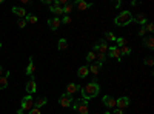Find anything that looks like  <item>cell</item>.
Instances as JSON below:
<instances>
[{"mask_svg": "<svg viewBox=\"0 0 154 114\" xmlns=\"http://www.w3.org/2000/svg\"><path fill=\"white\" fill-rule=\"evenodd\" d=\"M88 74H89V69H88V66H80L79 69H77V75H79L80 79L86 77Z\"/></svg>", "mask_w": 154, "mask_h": 114, "instance_id": "cell-19", "label": "cell"}, {"mask_svg": "<svg viewBox=\"0 0 154 114\" xmlns=\"http://www.w3.org/2000/svg\"><path fill=\"white\" fill-rule=\"evenodd\" d=\"M17 25H19V28H25V26H26V20H25V19H19L17 20Z\"/></svg>", "mask_w": 154, "mask_h": 114, "instance_id": "cell-30", "label": "cell"}, {"mask_svg": "<svg viewBox=\"0 0 154 114\" xmlns=\"http://www.w3.org/2000/svg\"><path fill=\"white\" fill-rule=\"evenodd\" d=\"M8 83H9V79H6L5 75H0V90H6Z\"/></svg>", "mask_w": 154, "mask_h": 114, "instance_id": "cell-24", "label": "cell"}, {"mask_svg": "<svg viewBox=\"0 0 154 114\" xmlns=\"http://www.w3.org/2000/svg\"><path fill=\"white\" fill-rule=\"evenodd\" d=\"M48 102V99L46 97H38V99H34V108H38L40 109L43 105H46Z\"/></svg>", "mask_w": 154, "mask_h": 114, "instance_id": "cell-17", "label": "cell"}, {"mask_svg": "<svg viewBox=\"0 0 154 114\" xmlns=\"http://www.w3.org/2000/svg\"><path fill=\"white\" fill-rule=\"evenodd\" d=\"M99 93H100V85H99L96 80L89 82V83H86L85 86H82V88H80L82 99H85V100L94 99L96 96H99Z\"/></svg>", "mask_w": 154, "mask_h": 114, "instance_id": "cell-1", "label": "cell"}, {"mask_svg": "<svg viewBox=\"0 0 154 114\" xmlns=\"http://www.w3.org/2000/svg\"><path fill=\"white\" fill-rule=\"evenodd\" d=\"M114 114H125V112H123V109H120V108H114Z\"/></svg>", "mask_w": 154, "mask_h": 114, "instance_id": "cell-36", "label": "cell"}, {"mask_svg": "<svg viewBox=\"0 0 154 114\" xmlns=\"http://www.w3.org/2000/svg\"><path fill=\"white\" fill-rule=\"evenodd\" d=\"M108 56L112 59H120V49L117 46H108Z\"/></svg>", "mask_w": 154, "mask_h": 114, "instance_id": "cell-11", "label": "cell"}, {"mask_svg": "<svg viewBox=\"0 0 154 114\" xmlns=\"http://www.w3.org/2000/svg\"><path fill=\"white\" fill-rule=\"evenodd\" d=\"M102 102H103V105L109 109H114L116 108V99L111 97V96H103V99H102Z\"/></svg>", "mask_w": 154, "mask_h": 114, "instance_id": "cell-8", "label": "cell"}, {"mask_svg": "<svg viewBox=\"0 0 154 114\" xmlns=\"http://www.w3.org/2000/svg\"><path fill=\"white\" fill-rule=\"evenodd\" d=\"M72 102H74L72 96H66V94H62V97L59 99V105H60V106H63V108L71 106V105H72Z\"/></svg>", "mask_w": 154, "mask_h": 114, "instance_id": "cell-5", "label": "cell"}, {"mask_svg": "<svg viewBox=\"0 0 154 114\" xmlns=\"http://www.w3.org/2000/svg\"><path fill=\"white\" fill-rule=\"evenodd\" d=\"M145 29H146L148 32H152V31H154V23L148 22V23H146V26H145Z\"/></svg>", "mask_w": 154, "mask_h": 114, "instance_id": "cell-32", "label": "cell"}, {"mask_svg": "<svg viewBox=\"0 0 154 114\" xmlns=\"http://www.w3.org/2000/svg\"><path fill=\"white\" fill-rule=\"evenodd\" d=\"M34 108V97L32 96H29V94H26L23 99H22V111L25 112V111H31Z\"/></svg>", "mask_w": 154, "mask_h": 114, "instance_id": "cell-4", "label": "cell"}, {"mask_svg": "<svg viewBox=\"0 0 154 114\" xmlns=\"http://www.w3.org/2000/svg\"><path fill=\"white\" fill-rule=\"evenodd\" d=\"M75 6L79 8L80 11H85V9H88V8H91V6H93V3L85 2V0H77V2H75Z\"/></svg>", "mask_w": 154, "mask_h": 114, "instance_id": "cell-14", "label": "cell"}, {"mask_svg": "<svg viewBox=\"0 0 154 114\" xmlns=\"http://www.w3.org/2000/svg\"><path fill=\"white\" fill-rule=\"evenodd\" d=\"M57 46H59L60 51L66 49V48H68V40H66V39H60V40H59V43H57Z\"/></svg>", "mask_w": 154, "mask_h": 114, "instance_id": "cell-25", "label": "cell"}, {"mask_svg": "<svg viewBox=\"0 0 154 114\" xmlns=\"http://www.w3.org/2000/svg\"><path fill=\"white\" fill-rule=\"evenodd\" d=\"M60 22L62 23H71V16H63V19Z\"/></svg>", "mask_w": 154, "mask_h": 114, "instance_id": "cell-33", "label": "cell"}, {"mask_svg": "<svg viewBox=\"0 0 154 114\" xmlns=\"http://www.w3.org/2000/svg\"><path fill=\"white\" fill-rule=\"evenodd\" d=\"M100 65H99V63H93V65H89L88 66V69H89V72H91V74H94V75H97L99 72H100Z\"/></svg>", "mask_w": 154, "mask_h": 114, "instance_id": "cell-18", "label": "cell"}, {"mask_svg": "<svg viewBox=\"0 0 154 114\" xmlns=\"http://www.w3.org/2000/svg\"><path fill=\"white\" fill-rule=\"evenodd\" d=\"M34 69H35V66H34V57L31 56L29 57V62H28V66H26V74L29 75H34Z\"/></svg>", "mask_w": 154, "mask_h": 114, "instance_id": "cell-16", "label": "cell"}, {"mask_svg": "<svg viewBox=\"0 0 154 114\" xmlns=\"http://www.w3.org/2000/svg\"><path fill=\"white\" fill-rule=\"evenodd\" d=\"M105 37H106V39H108L109 42H116V39H117V37H116V34H114V32H111V31H109V32H106V34H105Z\"/></svg>", "mask_w": 154, "mask_h": 114, "instance_id": "cell-28", "label": "cell"}, {"mask_svg": "<svg viewBox=\"0 0 154 114\" xmlns=\"http://www.w3.org/2000/svg\"><path fill=\"white\" fill-rule=\"evenodd\" d=\"M72 108L79 114H89V105H88V100H85V99L74 100V102H72Z\"/></svg>", "mask_w": 154, "mask_h": 114, "instance_id": "cell-3", "label": "cell"}, {"mask_svg": "<svg viewBox=\"0 0 154 114\" xmlns=\"http://www.w3.org/2000/svg\"><path fill=\"white\" fill-rule=\"evenodd\" d=\"M5 74V69H3V66H0V75H3Z\"/></svg>", "mask_w": 154, "mask_h": 114, "instance_id": "cell-37", "label": "cell"}, {"mask_svg": "<svg viewBox=\"0 0 154 114\" xmlns=\"http://www.w3.org/2000/svg\"><path fill=\"white\" fill-rule=\"evenodd\" d=\"M49 11H51V12H54V14H57V16H63V9H62L60 6L51 5V6H49Z\"/></svg>", "mask_w": 154, "mask_h": 114, "instance_id": "cell-22", "label": "cell"}, {"mask_svg": "<svg viewBox=\"0 0 154 114\" xmlns=\"http://www.w3.org/2000/svg\"><path fill=\"white\" fill-rule=\"evenodd\" d=\"M103 114H112V112H108V111H106V112H103Z\"/></svg>", "mask_w": 154, "mask_h": 114, "instance_id": "cell-38", "label": "cell"}, {"mask_svg": "<svg viewBox=\"0 0 154 114\" xmlns=\"http://www.w3.org/2000/svg\"><path fill=\"white\" fill-rule=\"evenodd\" d=\"M48 25H49V28L53 29V31H56L60 25H62V22H60V19L59 17H53V19H49L48 20Z\"/></svg>", "mask_w": 154, "mask_h": 114, "instance_id": "cell-12", "label": "cell"}, {"mask_svg": "<svg viewBox=\"0 0 154 114\" xmlns=\"http://www.w3.org/2000/svg\"><path fill=\"white\" fill-rule=\"evenodd\" d=\"M35 91H37L35 79H34V75H31V79H29V80H28V83H26V93H28L29 96H32Z\"/></svg>", "mask_w": 154, "mask_h": 114, "instance_id": "cell-7", "label": "cell"}, {"mask_svg": "<svg viewBox=\"0 0 154 114\" xmlns=\"http://www.w3.org/2000/svg\"><path fill=\"white\" fill-rule=\"evenodd\" d=\"M79 91H80V85H77V83H69V85L66 86L65 94H66V96H74L75 93H79Z\"/></svg>", "mask_w": 154, "mask_h": 114, "instance_id": "cell-9", "label": "cell"}, {"mask_svg": "<svg viewBox=\"0 0 154 114\" xmlns=\"http://www.w3.org/2000/svg\"><path fill=\"white\" fill-rule=\"evenodd\" d=\"M130 97H126V96H123V97H120V99H116V106L117 108H120V109H123V108H126V106H130Z\"/></svg>", "mask_w": 154, "mask_h": 114, "instance_id": "cell-6", "label": "cell"}, {"mask_svg": "<svg viewBox=\"0 0 154 114\" xmlns=\"http://www.w3.org/2000/svg\"><path fill=\"white\" fill-rule=\"evenodd\" d=\"M145 32H146V29H145V26H142V28H140V29H139V35H140V37H143V35H145Z\"/></svg>", "mask_w": 154, "mask_h": 114, "instance_id": "cell-34", "label": "cell"}, {"mask_svg": "<svg viewBox=\"0 0 154 114\" xmlns=\"http://www.w3.org/2000/svg\"><path fill=\"white\" fill-rule=\"evenodd\" d=\"M0 48H2V43H0Z\"/></svg>", "mask_w": 154, "mask_h": 114, "instance_id": "cell-40", "label": "cell"}, {"mask_svg": "<svg viewBox=\"0 0 154 114\" xmlns=\"http://www.w3.org/2000/svg\"><path fill=\"white\" fill-rule=\"evenodd\" d=\"M12 12H14V14H16L19 19H25V17L28 16V12L25 11L23 8H19V6H14V8H12Z\"/></svg>", "mask_w": 154, "mask_h": 114, "instance_id": "cell-13", "label": "cell"}, {"mask_svg": "<svg viewBox=\"0 0 154 114\" xmlns=\"http://www.w3.org/2000/svg\"><path fill=\"white\" fill-rule=\"evenodd\" d=\"M143 63H145L146 66H152V65H154V62H152V57H146V59L143 60Z\"/></svg>", "mask_w": 154, "mask_h": 114, "instance_id": "cell-31", "label": "cell"}, {"mask_svg": "<svg viewBox=\"0 0 154 114\" xmlns=\"http://www.w3.org/2000/svg\"><path fill=\"white\" fill-rule=\"evenodd\" d=\"M133 20H134V22H137L139 25H142V26H145V25L148 23V19H146V16H145V14H137L136 17H133Z\"/></svg>", "mask_w": 154, "mask_h": 114, "instance_id": "cell-15", "label": "cell"}, {"mask_svg": "<svg viewBox=\"0 0 154 114\" xmlns=\"http://www.w3.org/2000/svg\"><path fill=\"white\" fill-rule=\"evenodd\" d=\"M25 20H26V23H29V25H34V23L38 22L37 16H34V14H28L26 17H25Z\"/></svg>", "mask_w": 154, "mask_h": 114, "instance_id": "cell-23", "label": "cell"}, {"mask_svg": "<svg viewBox=\"0 0 154 114\" xmlns=\"http://www.w3.org/2000/svg\"><path fill=\"white\" fill-rule=\"evenodd\" d=\"M143 45H145L148 49H152V48H154V39H152L151 35H149V37H145V39H143Z\"/></svg>", "mask_w": 154, "mask_h": 114, "instance_id": "cell-20", "label": "cell"}, {"mask_svg": "<svg viewBox=\"0 0 154 114\" xmlns=\"http://www.w3.org/2000/svg\"><path fill=\"white\" fill-rule=\"evenodd\" d=\"M96 60H97V63L102 66L103 63L106 62V54H100V53H96Z\"/></svg>", "mask_w": 154, "mask_h": 114, "instance_id": "cell-21", "label": "cell"}, {"mask_svg": "<svg viewBox=\"0 0 154 114\" xmlns=\"http://www.w3.org/2000/svg\"><path fill=\"white\" fill-rule=\"evenodd\" d=\"M2 3H3V0H0V5H2Z\"/></svg>", "mask_w": 154, "mask_h": 114, "instance_id": "cell-39", "label": "cell"}, {"mask_svg": "<svg viewBox=\"0 0 154 114\" xmlns=\"http://www.w3.org/2000/svg\"><path fill=\"white\" fill-rule=\"evenodd\" d=\"M120 49V56H130L131 54V48L130 46H122V48H119Z\"/></svg>", "mask_w": 154, "mask_h": 114, "instance_id": "cell-26", "label": "cell"}, {"mask_svg": "<svg viewBox=\"0 0 154 114\" xmlns=\"http://www.w3.org/2000/svg\"><path fill=\"white\" fill-rule=\"evenodd\" d=\"M133 22V14L130 11H122L120 14L114 19V23L117 25V26H126V25H130Z\"/></svg>", "mask_w": 154, "mask_h": 114, "instance_id": "cell-2", "label": "cell"}, {"mask_svg": "<svg viewBox=\"0 0 154 114\" xmlns=\"http://www.w3.org/2000/svg\"><path fill=\"white\" fill-rule=\"evenodd\" d=\"M40 112H42V111L38 109V108H32V109L29 111V114H40Z\"/></svg>", "mask_w": 154, "mask_h": 114, "instance_id": "cell-35", "label": "cell"}, {"mask_svg": "<svg viewBox=\"0 0 154 114\" xmlns=\"http://www.w3.org/2000/svg\"><path fill=\"white\" fill-rule=\"evenodd\" d=\"M116 42H117V48H122V46L126 45V40L123 39V37H117V39H116Z\"/></svg>", "mask_w": 154, "mask_h": 114, "instance_id": "cell-27", "label": "cell"}, {"mask_svg": "<svg viewBox=\"0 0 154 114\" xmlns=\"http://www.w3.org/2000/svg\"><path fill=\"white\" fill-rule=\"evenodd\" d=\"M94 49H97V53H100V54H106L108 53V45H106V42L102 39L96 46H94Z\"/></svg>", "mask_w": 154, "mask_h": 114, "instance_id": "cell-10", "label": "cell"}, {"mask_svg": "<svg viewBox=\"0 0 154 114\" xmlns=\"http://www.w3.org/2000/svg\"><path fill=\"white\" fill-rule=\"evenodd\" d=\"M86 60H88V62H94V60H96V53H94V51L88 53V54H86Z\"/></svg>", "mask_w": 154, "mask_h": 114, "instance_id": "cell-29", "label": "cell"}]
</instances>
